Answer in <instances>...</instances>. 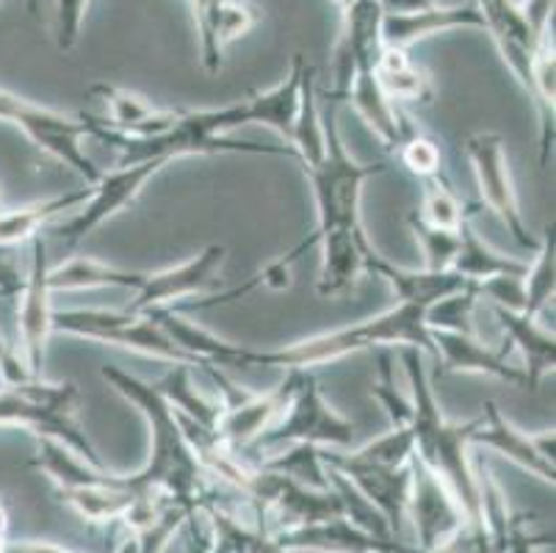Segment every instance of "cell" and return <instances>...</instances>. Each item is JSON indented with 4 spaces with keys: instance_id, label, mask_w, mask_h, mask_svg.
Segmentation results:
<instances>
[{
    "instance_id": "cell-44",
    "label": "cell",
    "mask_w": 556,
    "mask_h": 553,
    "mask_svg": "<svg viewBox=\"0 0 556 553\" xmlns=\"http://www.w3.org/2000/svg\"><path fill=\"white\" fill-rule=\"evenodd\" d=\"M186 553H211L214 551V531H211L208 517L202 512V506H194L186 515Z\"/></svg>"
},
{
    "instance_id": "cell-24",
    "label": "cell",
    "mask_w": 556,
    "mask_h": 553,
    "mask_svg": "<svg viewBox=\"0 0 556 553\" xmlns=\"http://www.w3.org/2000/svg\"><path fill=\"white\" fill-rule=\"evenodd\" d=\"M139 493L134 490V485L128 481V476L123 474H109L103 481H94V485L78 487V490H70L62 493L64 504L73 506L84 520L89 524H111V520H123L130 512V506L136 504Z\"/></svg>"
},
{
    "instance_id": "cell-52",
    "label": "cell",
    "mask_w": 556,
    "mask_h": 553,
    "mask_svg": "<svg viewBox=\"0 0 556 553\" xmlns=\"http://www.w3.org/2000/svg\"><path fill=\"white\" fill-rule=\"evenodd\" d=\"M336 3H338V7H341V12H343V9L352 7V3H355V0H336Z\"/></svg>"
},
{
    "instance_id": "cell-22",
    "label": "cell",
    "mask_w": 556,
    "mask_h": 553,
    "mask_svg": "<svg viewBox=\"0 0 556 553\" xmlns=\"http://www.w3.org/2000/svg\"><path fill=\"white\" fill-rule=\"evenodd\" d=\"M346 100H352L357 114L368 122V128L379 136V141L388 150H396L416 130L409 125L407 116L399 111V105L382 91L377 73H374V61H361L357 64L355 75H352V84H349Z\"/></svg>"
},
{
    "instance_id": "cell-40",
    "label": "cell",
    "mask_w": 556,
    "mask_h": 553,
    "mask_svg": "<svg viewBox=\"0 0 556 553\" xmlns=\"http://www.w3.org/2000/svg\"><path fill=\"white\" fill-rule=\"evenodd\" d=\"M396 152H399V159H402V164L407 166L413 175L424 177V180H427V177L441 175L443 172L441 144H438L432 136H424L418 134V130H413V134L396 147Z\"/></svg>"
},
{
    "instance_id": "cell-12",
    "label": "cell",
    "mask_w": 556,
    "mask_h": 553,
    "mask_svg": "<svg viewBox=\"0 0 556 553\" xmlns=\"http://www.w3.org/2000/svg\"><path fill=\"white\" fill-rule=\"evenodd\" d=\"M407 520H413L416 545L421 551L441 548L443 542L454 540L468 526L446 481L432 468H427L416 454L409 456Z\"/></svg>"
},
{
    "instance_id": "cell-19",
    "label": "cell",
    "mask_w": 556,
    "mask_h": 553,
    "mask_svg": "<svg viewBox=\"0 0 556 553\" xmlns=\"http://www.w3.org/2000/svg\"><path fill=\"white\" fill-rule=\"evenodd\" d=\"M457 28H484V20L473 0H459V3H434L421 12L382 14V45L388 48L409 50L416 42L446 30Z\"/></svg>"
},
{
    "instance_id": "cell-9",
    "label": "cell",
    "mask_w": 556,
    "mask_h": 553,
    "mask_svg": "<svg viewBox=\"0 0 556 553\" xmlns=\"http://www.w3.org/2000/svg\"><path fill=\"white\" fill-rule=\"evenodd\" d=\"M465 155L477 175L479 194L490 211L502 219L513 241L520 250H538L540 238L532 236L520 213L518 191H515L513 172L507 161V141L502 134H473L465 139Z\"/></svg>"
},
{
    "instance_id": "cell-28",
    "label": "cell",
    "mask_w": 556,
    "mask_h": 553,
    "mask_svg": "<svg viewBox=\"0 0 556 553\" xmlns=\"http://www.w3.org/2000/svg\"><path fill=\"white\" fill-rule=\"evenodd\" d=\"M313 78H316V73L307 64L300 86V111H296L294 130H291V139H288V147H291V152H294V159L300 161L302 169L316 166L327 152L325 114L318 111L316 84H313Z\"/></svg>"
},
{
    "instance_id": "cell-21",
    "label": "cell",
    "mask_w": 556,
    "mask_h": 553,
    "mask_svg": "<svg viewBox=\"0 0 556 553\" xmlns=\"http://www.w3.org/2000/svg\"><path fill=\"white\" fill-rule=\"evenodd\" d=\"M94 100L103 105L105 116H98L103 128L119 136H155L169 128L178 111L161 109L139 91L123 89V86L98 84L89 89Z\"/></svg>"
},
{
    "instance_id": "cell-25",
    "label": "cell",
    "mask_w": 556,
    "mask_h": 553,
    "mask_svg": "<svg viewBox=\"0 0 556 553\" xmlns=\"http://www.w3.org/2000/svg\"><path fill=\"white\" fill-rule=\"evenodd\" d=\"M148 272H130V268L111 266L98 257H70V261L50 266L48 282L50 291H84V288H125V291H139Z\"/></svg>"
},
{
    "instance_id": "cell-30",
    "label": "cell",
    "mask_w": 556,
    "mask_h": 553,
    "mask_svg": "<svg viewBox=\"0 0 556 553\" xmlns=\"http://www.w3.org/2000/svg\"><path fill=\"white\" fill-rule=\"evenodd\" d=\"M34 470L48 476L55 485L59 495L70 493V490H78V487L94 485V481H103L111 470H100L94 465H89L84 456H78L75 451H70L67 445L55 443V440H39L37 454L31 456Z\"/></svg>"
},
{
    "instance_id": "cell-15",
    "label": "cell",
    "mask_w": 556,
    "mask_h": 553,
    "mask_svg": "<svg viewBox=\"0 0 556 553\" xmlns=\"http://www.w3.org/2000/svg\"><path fill=\"white\" fill-rule=\"evenodd\" d=\"M554 440V429L534 435L518 429L495 402H484V413L471 435V445H482V449L502 454L504 460L523 468L526 474L538 476V479H543L551 487L556 481Z\"/></svg>"
},
{
    "instance_id": "cell-45",
    "label": "cell",
    "mask_w": 556,
    "mask_h": 553,
    "mask_svg": "<svg viewBox=\"0 0 556 553\" xmlns=\"http://www.w3.org/2000/svg\"><path fill=\"white\" fill-rule=\"evenodd\" d=\"M520 12H523L526 25L532 30L534 42H548L551 20H554V0H523V3H520Z\"/></svg>"
},
{
    "instance_id": "cell-16",
    "label": "cell",
    "mask_w": 556,
    "mask_h": 553,
    "mask_svg": "<svg viewBox=\"0 0 556 553\" xmlns=\"http://www.w3.org/2000/svg\"><path fill=\"white\" fill-rule=\"evenodd\" d=\"M227 257V247L222 243H211L202 252H197L189 261L178 263V266L161 268V272L144 274V282L139 291H134V299L125 307L128 313H153V311H169L178 307L180 299L200 293L216 280V272L222 268Z\"/></svg>"
},
{
    "instance_id": "cell-47",
    "label": "cell",
    "mask_w": 556,
    "mask_h": 553,
    "mask_svg": "<svg viewBox=\"0 0 556 553\" xmlns=\"http://www.w3.org/2000/svg\"><path fill=\"white\" fill-rule=\"evenodd\" d=\"M3 553H78L67 545H55V542L42 540H23V542H7Z\"/></svg>"
},
{
    "instance_id": "cell-2",
    "label": "cell",
    "mask_w": 556,
    "mask_h": 553,
    "mask_svg": "<svg viewBox=\"0 0 556 553\" xmlns=\"http://www.w3.org/2000/svg\"><path fill=\"white\" fill-rule=\"evenodd\" d=\"M100 374L125 402H130L144 415L150 426V460L136 474H128L136 493L166 495L184 506H200L202 501L211 499V490L205 485L208 474L202 470L197 451L186 438L178 410L172 407L148 379L134 377L116 365H103Z\"/></svg>"
},
{
    "instance_id": "cell-4",
    "label": "cell",
    "mask_w": 556,
    "mask_h": 553,
    "mask_svg": "<svg viewBox=\"0 0 556 553\" xmlns=\"http://www.w3.org/2000/svg\"><path fill=\"white\" fill-rule=\"evenodd\" d=\"M325 130H327V152L325 159L318 161L316 166L305 169L307 180L313 186V200H316V230L300 241L294 250L282 255L280 261L286 266H294L307 250H313L321 238L327 236H361L363 222H361V200H363V186L371 177L382 175L386 166L382 164H361L357 159L349 155L343 147L341 130H338V114L336 105L330 103V114L325 116Z\"/></svg>"
},
{
    "instance_id": "cell-35",
    "label": "cell",
    "mask_w": 556,
    "mask_h": 553,
    "mask_svg": "<svg viewBox=\"0 0 556 553\" xmlns=\"http://www.w3.org/2000/svg\"><path fill=\"white\" fill-rule=\"evenodd\" d=\"M407 227L424 252V268H429V272H446V268H452L459 250V230L452 232L427 225L416 211L407 216Z\"/></svg>"
},
{
    "instance_id": "cell-18",
    "label": "cell",
    "mask_w": 556,
    "mask_h": 553,
    "mask_svg": "<svg viewBox=\"0 0 556 553\" xmlns=\"http://www.w3.org/2000/svg\"><path fill=\"white\" fill-rule=\"evenodd\" d=\"M434 343V357L443 360L446 374H484V377L502 379L513 388L529 390L523 365L509 363V349H490L477 335L446 332V329H429Z\"/></svg>"
},
{
    "instance_id": "cell-5",
    "label": "cell",
    "mask_w": 556,
    "mask_h": 553,
    "mask_svg": "<svg viewBox=\"0 0 556 553\" xmlns=\"http://www.w3.org/2000/svg\"><path fill=\"white\" fill-rule=\"evenodd\" d=\"M78 410L80 390L75 382H45L42 377H31L0 388V426H23L37 435V440H55L94 468L109 470L92 438L80 426Z\"/></svg>"
},
{
    "instance_id": "cell-23",
    "label": "cell",
    "mask_w": 556,
    "mask_h": 553,
    "mask_svg": "<svg viewBox=\"0 0 556 553\" xmlns=\"http://www.w3.org/2000/svg\"><path fill=\"white\" fill-rule=\"evenodd\" d=\"M495 318L507 332V341L523 354V372L529 379V390H538L543 377L554 374L556 365V335L554 329H545L534 316L507 311V307H493Z\"/></svg>"
},
{
    "instance_id": "cell-46",
    "label": "cell",
    "mask_w": 556,
    "mask_h": 553,
    "mask_svg": "<svg viewBox=\"0 0 556 553\" xmlns=\"http://www.w3.org/2000/svg\"><path fill=\"white\" fill-rule=\"evenodd\" d=\"M23 280L25 277L20 274V268L12 261H7V257H0V299L17 297Z\"/></svg>"
},
{
    "instance_id": "cell-41",
    "label": "cell",
    "mask_w": 556,
    "mask_h": 553,
    "mask_svg": "<svg viewBox=\"0 0 556 553\" xmlns=\"http://www.w3.org/2000/svg\"><path fill=\"white\" fill-rule=\"evenodd\" d=\"M86 7L89 0H55V14H53V34L59 50L70 53L78 45L80 28H84Z\"/></svg>"
},
{
    "instance_id": "cell-3",
    "label": "cell",
    "mask_w": 556,
    "mask_h": 553,
    "mask_svg": "<svg viewBox=\"0 0 556 553\" xmlns=\"http://www.w3.org/2000/svg\"><path fill=\"white\" fill-rule=\"evenodd\" d=\"M402 363L409 382V402H413V420H409L413 443H416L413 454L446 481V487L452 490L454 499H457L459 510H463L468 531L477 540L479 553H493L482 526V501H479L477 470H473L471 456H468L471 435L479 426V418L454 424V420H448L443 415L441 404L434 399V388L427 374V365H424V352H418V349H402Z\"/></svg>"
},
{
    "instance_id": "cell-43",
    "label": "cell",
    "mask_w": 556,
    "mask_h": 553,
    "mask_svg": "<svg viewBox=\"0 0 556 553\" xmlns=\"http://www.w3.org/2000/svg\"><path fill=\"white\" fill-rule=\"evenodd\" d=\"M532 517L518 515L509 520V537L504 553H554V537L548 535H534L529 529Z\"/></svg>"
},
{
    "instance_id": "cell-50",
    "label": "cell",
    "mask_w": 556,
    "mask_h": 553,
    "mask_svg": "<svg viewBox=\"0 0 556 553\" xmlns=\"http://www.w3.org/2000/svg\"><path fill=\"white\" fill-rule=\"evenodd\" d=\"M114 553H139V548H136V540H134V535H130L128 540H123V542H119V548H116Z\"/></svg>"
},
{
    "instance_id": "cell-34",
    "label": "cell",
    "mask_w": 556,
    "mask_h": 553,
    "mask_svg": "<svg viewBox=\"0 0 556 553\" xmlns=\"http://www.w3.org/2000/svg\"><path fill=\"white\" fill-rule=\"evenodd\" d=\"M288 445H291V449L271 456V460H266L261 468L275 470V474L286 476V479L296 481V485L311 487V490H330V474H327L325 463H321L318 445H311V443H288Z\"/></svg>"
},
{
    "instance_id": "cell-29",
    "label": "cell",
    "mask_w": 556,
    "mask_h": 553,
    "mask_svg": "<svg viewBox=\"0 0 556 553\" xmlns=\"http://www.w3.org/2000/svg\"><path fill=\"white\" fill-rule=\"evenodd\" d=\"M452 268L457 274H463L465 280L482 282L490 280V277H498V274H518V277H526L529 263L493 250L484 238L477 236V230L471 227V219H468L459 227V250Z\"/></svg>"
},
{
    "instance_id": "cell-8",
    "label": "cell",
    "mask_w": 556,
    "mask_h": 553,
    "mask_svg": "<svg viewBox=\"0 0 556 553\" xmlns=\"http://www.w3.org/2000/svg\"><path fill=\"white\" fill-rule=\"evenodd\" d=\"M286 443H311V445H336V449H349L355 443V424L343 418L336 407L325 399L316 379L302 372L300 385H296L286 413L277 424H271L261 438L255 440V449H277Z\"/></svg>"
},
{
    "instance_id": "cell-31",
    "label": "cell",
    "mask_w": 556,
    "mask_h": 553,
    "mask_svg": "<svg viewBox=\"0 0 556 553\" xmlns=\"http://www.w3.org/2000/svg\"><path fill=\"white\" fill-rule=\"evenodd\" d=\"M161 390L166 402L178 410L180 415H186L189 420L202 426H211L216 429V420H219L222 404L208 402L200 390L194 388V379H191V365H175L159 382H153Z\"/></svg>"
},
{
    "instance_id": "cell-53",
    "label": "cell",
    "mask_w": 556,
    "mask_h": 553,
    "mask_svg": "<svg viewBox=\"0 0 556 553\" xmlns=\"http://www.w3.org/2000/svg\"><path fill=\"white\" fill-rule=\"evenodd\" d=\"M0 208H3V200H0Z\"/></svg>"
},
{
    "instance_id": "cell-36",
    "label": "cell",
    "mask_w": 556,
    "mask_h": 553,
    "mask_svg": "<svg viewBox=\"0 0 556 553\" xmlns=\"http://www.w3.org/2000/svg\"><path fill=\"white\" fill-rule=\"evenodd\" d=\"M327 474H330L332 490H336L338 499H341L343 517H349L352 524L361 526V529L368 531V535H377V537H382V540H396V537L391 535V529H388L386 517L379 515L377 506H374L371 501H368L366 495H363L361 490L352 485V481L343 479L341 474H336V470H330V468H327Z\"/></svg>"
},
{
    "instance_id": "cell-7",
    "label": "cell",
    "mask_w": 556,
    "mask_h": 553,
    "mask_svg": "<svg viewBox=\"0 0 556 553\" xmlns=\"http://www.w3.org/2000/svg\"><path fill=\"white\" fill-rule=\"evenodd\" d=\"M0 122L20 128L39 150L78 172L84 177V186H94L103 175V169L94 166V161L86 155L84 144H80L86 136L94 139V120L89 114L70 116L48 109V105L31 103L9 89H0Z\"/></svg>"
},
{
    "instance_id": "cell-37",
    "label": "cell",
    "mask_w": 556,
    "mask_h": 553,
    "mask_svg": "<svg viewBox=\"0 0 556 553\" xmlns=\"http://www.w3.org/2000/svg\"><path fill=\"white\" fill-rule=\"evenodd\" d=\"M477 282L465 291L452 293V297L434 302L427 307V327L429 329H446V332H465L477 335L473 329V307H477Z\"/></svg>"
},
{
    "instance_id": "cell-38",
    "label": "cell",
    "mask_w": 556,
    "mask_h": 553,
    "mask_svg": "<svg viewBox=\"0 0 556 553\" xmlns=\"http://www.w3.org/2000/svg\"><path fill=\"white\" fill-rule=\"evenodd\" d=\"M416 451V443H413V429H399V426H391V432L379 435L371 443L361 445L352 454L357 460H366V463L374 465H386V468H402V465L409 463V456Z\"/></svg>"
},
{
    "instance_id": "cell-17",
    "label": "cell",
    "mask_w": 556,
    "mask_h": 553,
    "mask_svg": "<svg viewBox=\"0 0 556 553\" xmlns=\"http://www.w3.org/2000/svg\"><path fill=\"white\" fill-rule=\"evenodd\" d=\"M271 542L286 553H421V548L409 542L368 535L343 515L282 529L271 535Z\"/></svg>"
},
{
    "instance_id": "cell-1",
    "label": "cell",
    "mask_w": 556,
    "mask_h": 553,
    "mask_svg": "<svg viewBox=\"0 0 556 553\" xmlns=\"http://www.w3.org/2000/svg\"><path fill=\"white\" fill-rule=\"evenodd\" d=\"M153 316L169 332L172 341L186 349L191 357L202 360L205 365H219V368H263L266 365V368H286V372H307L313 365L332 363L346 354L368 352L377 347L418 349V352L434 354L432 335L427 327V307L421 304L396 302L391 311L361 324L313 335L305 341L277 349H250L222 341L219 335L189 322L178 311H153Z\"/></svg>"
},
{
    "instance_id": "cell-48",
    "label": "cell",
    "mask_w": 556,
    "mask_h": 553,
    "mask_svg": "<svg viewBox=\"0 0 556 553\" xmlns=\"http://www.w3.org/2000/svg\"><path fill=\"white\" fill-rule=\"evenodd\" d=\"M382 3V12L386 14H402V12H421V9L434 7L441 0H379Z\"/></svg>"
},
{
    "instance_id": "cell-13",
    "label": "cell",
    "mask_w": 556,
    "mask_h": 553,
    "mask_svg": "<svg viewBox=\"0 0 556 553\" xmlns=\"http://www.w3.org/2000/svg\"><path fill=\"white\" fill-rule=\"evenodd\" d=\"M325 468L336 470L371 501L386 517L388 529L396 540H402L407 529V501H409V463L402 468H386L366 460H357L352 451H330L318 449ZM404 542V540H402Z\"/></svg>"
},
{
    "instance_id": "cell-33",
    "label": "cell",
    "mask_w": 556,
    "mask_h": 553,
    "mask_svg": "<svg viewBox=\"0 0 556 553\" xmlns=\"http://www.w3.org/2000/svg\"><path fill=\"white\" fill-rule=\"evenodd\" d=\"M534 261L529 263V272L523 277L526 288V316L540 318V313L554 302L556 291V247H554V225L545 227L543 238H540V247Z\"/></svg>"
},
{
    "instance_id": "cell-39",
    "label": "cell",
    "mask_w": 556,
    "mask_h": 553,
    "mask_svg": "<svg viewBox=\"0 0 556 553\" xmlns=\"http://www.w3.org/2000/svg\"><path fill=\"white\" fill-rule=\"evenodd\" d=\"M371 399H377L382 404V410L391 418V426H399V429H409V420H413V402L409 395L399 393L396 379H393V365L388 354L379 357V379L371 388Z\"/></svg>"
},
{
    "instance_id": "cell-10",
    "label": "cell",
    "mask_w": 556,
    "mask_h": 553,
    "mask_svg": "<svg viewBox=\"0 0 556 553\" xmlns=\"http://www.w3.org/2000/svg\"><path fill=\"white\" fill-rule=\"evenodd\" d=\"M166 164H172V161L153 159L103 172L100 180L92 186L89 200H86L84 205L78 208V213H73L67 222L55 225L53 232L67 243L84 241V238L92 236L100 225H105L109 219H114L116 213L125 211V208L141 194V189H144Z\"/></svg>"
},
{
    "instance_id": "cell-26",
    "label": "cell",
    "mask_w": 556,
    "mask_h": 553,
    "mask_svg": "<svg viewBox=\"0 0 556 553\" xmlns=\"http://www.w3.org/2000/svg\"><path fill=\"white\" fill-rule=\"evenodd\" d=\"M92 194V186H84V189L67 191V194L50 197V200L31 202V205L23 208H0V247H12V243L31 241L34 236H39L45 225L62 216L64 211H78L86 200Z\"/></svg>"
},
{
    "instance_id": "cell-14",
    "label": "cell",
    "mask_w": 556,
    "mask_h": 553,
    "mask_svg": "<svg viewBox=\"0 0 556 553\" xmlns=\"http://www.w3.org/2000/svg\"><path fill=\"white\" fill-rule=\"evenodd\" d=\"M300 379L302 372H286V379L266 393H247V390L225 382V404H222L219 420H216V435L230 449H250L261 438V432H266L275 418L286 413Z\"/></svg>"
},
{
    "instance_id": "cell-27",
    "label": "cell",
    "mask_w": 556,
    "mask_h": 553,
    "mask_svg": "<svg viewBox=\"0 0 556 553\" xmlns=\"http://www.w3.org/2000/svg\"><path fill=\"white\" fill-rule=\"evenodd\" d=\"M374 73H377L379 86L386 91L393 103H421L432 105L434 86L432 78L418 67L416 61L409 59L407 50L388 48L382 45L377 61H374Z\"/></svg>"
},
{
    "instance_id": "cell-51",
    "label": "cell",
    "mask_w": 556,
    "mask_h": 553,
    "mask_svg": "<svg viewBox=\"0 0 556 553\" xmlns=\"http://www.w3.org/2000/svg\"><path fill=\"white\" fill-rule=\"evenodd\" d=\"M257 553H286V551H280V548H277V545H275V542H271V540H269V542H266V545H263V548H261V551H257Z\"/></svg>"
},
{
    "instance_id": "cell-49",
    "label": "cell",
    "mask_w": 556,
    "mask_h": 553,
    "mask_svg": "<svg viewBox=\"0 0 556 553\" xmlns=\"http://www.w3.org/2000/svg\"><path fill=\"white\" fill-rule=\"evenodd\" d=\"M7 542H9V512L7 506H3V501H0V553H3Z\"/></svg>"
},
{
    "instance_id": "cell-11",
    "label": "cell",
    "mask_w": 556,
    "mask_h": 553,
    "mask_svg": "<svg viewBox=\"0 0 556 553\" xmlns=\"http://www.w3.org/2000/svg\"><path fill=\"white\" fill-rule=\"evenodd\" d=\"M50 261H48V243L42 236L31 238V266L25 274L23 288L17 293V335L23 360L34 377H42L45 352L53 332V291L48 282Z\"/></svg>"
},
{
    "instance_id": "cell-6",
    "label": "cell",
    "mask_w": 556,
    "mask_h": 553,
    "mask_svg": "<svg viewBox=\"0 0 556 553\" xmlns=\"http://www.w3.org/2000/svg\"><path fill=\"white\" fill-rule=\"evenodd\" d=\"M53 332L86 338L105 347L130 349V352L148 354V357L166 360L172 365H191L211 372L214 365L191 357L186 349L172 341L169 332L161 327L153 313H128V311H55Z\"/></svg>"
},
{
    "instance_id": "cell-32",
    "label": "cell",
    "mask_w": 556,
    "mask_h": 553,
    "mask_svg": "<svg viewBox=\"0 0 556 553\" xmlns=\"http://www.w3.org/2000/svg\"><path fill=\"white\" fill-rule=\"evenodd\" d=\"M473 208L477 205H465V202L459 200L452 180L446 177V172H441V175L424 180V205L421 211L416 213L427 222V225L457 232L465 222L473 219V213H477Z\"/></svg>"
},
{
    "instance_id": "cell-20",
    "label": "cell",
    "mask_w": 556,
    "mask_h": 553,
    "mask_svg": "<svg viewBox=\"0 0 556 553\" xmlns=\"http://www.w3.org/2000/svg\"><path fill=\"white\" fill-rule=\"evenodd\" d=\"M363 266H366L368 274H374L379 280H386L402 304L432 307L434 302H441V299L473 286L471 280H465L463 274H457L454 268H446V272H429V268L396 266V263L388 261L386 255H379L374 247L366 252V263H363Z\"/></svg>"
},
{
    "instance_id": "cell-42",
    "label": "cell",
    "mask_w": 556,
    "mask_h": 553,
    "mask_svg": "<svg viewBox=\"0 0 556 553\" xmlns=\"http://www.w3.org/2000/svg\"><path fill=\"white\" fill-rule=\"evenodd\" d=\"M479 297H488L493 307H507V311H526V288L523 277L518 274H498L490 280L477 282Z\"/></svg>"
}]
</instances>
